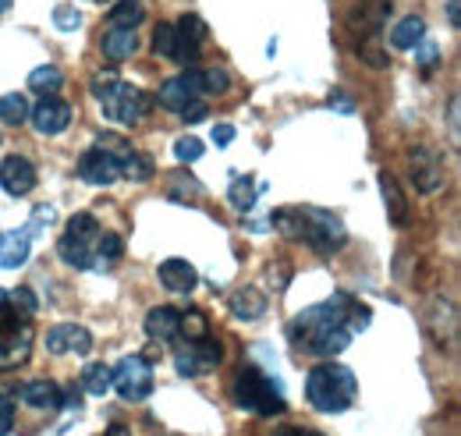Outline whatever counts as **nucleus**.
<instances>
[{"label": "nucleus", "instance_id": "1", "mask_svg": "<svg viewBox=\"0 0 461 436\" xmlns=\"http://www.w3.org/2000/svg\"><path fill=\"white\" fill-rule=\"evenodd\" d=\"M369 320H373L369 305H362L358 298L338 291V295H330L327 302L302 309L288 323V337L302 355L334 359V355L345 351L362 330L369 327Z\"/></svg>", "mask_w": 461, "mask_h": 436}, {"label": "nucleus", "instance_id": "2", "mask_svg": "<svg viewBox=\"0 0 461 436\" xmlns=\"http://www.w3.org/2000/svg\"><path fill=\"white\" fill-rule=\"evenodd\" d=\"M274 227L281 234H288L294 241H305L312 252L320 256H334L338 249H345L348 231L338 213L320 210V206H294V210H281L274 213Z\"/></svg>", "mask_w": 461, "mask_h": 436}, {"label": "nucleus", "instance_id": "3", "mask_svg": "<svg viewBox=\"0 0 461 436\" xmlns=\"http://www.w3.org/2000/svg\"><path fill=\"white\" fill-rule=\"evenodd\" d=\"M305 397H309V404L316 412L341 415V412H348L355 404V397H358V380H355V373L348 366L327 359V362H320V366L309 369V377H305Z\"/></svg>", "mask_w": 461, "mask_h": 436}, {"label": "nucleus", "instance_id": "4", "mask_svg": "<svg viewBox=\"0 0 461 436\" xmlns=\"http://www.w3.org/2000/svg\"><path fill=\"white\" fill-rule=\"evenodd\" d=\"M93 96L104 110V117L114 124H139L149 114V96L142 89H135L131 82H121L117 71L93 78Z\"/></svg>", "mask_w": 461, "mask_h": 436}, {"label": "nucleus", "instance_id": "5", "mask_svg": "<svg viewBox=\"0 0 461 436\" xmlns=\"http://www.w3.org/2000/svg\"><path fill=\"white\" fill-rule=\"evenodd\" d=\"M230 401L241 412H252L259 419H274V415H281L288 408L281 383L274 380V377H267V373H259V369H252V366H245L234 377V383H230Z\"/></svg>", "mask_w": 461, "mask_h": 436}, {"label": "nucleus", "instance_id": "6", "mask_svg": "<svg viewBox=\"0 0 461 436\" xmlns=\"http://www.w3.org/2000/svg\"><path fill=\"white\" fill-rule=\"evenodd\" d=\"M100 220L93 213H75L68 220L58 241V256L71 270H96V245H100Z\"/></svg>", "mask_w": 461, "mask_h": 436}, {"label": "nucleus", "instance_id": "7", "mask_svg": "<svg viewBox=\"0 0 461 436\" xmlns=\"http://www.w3.org/2000/svg\"><path fill=\"white\" fill-rule=\"evenodd\" d=\"M36 341V327L29 316H22L11 302L0 305V369H18L22 362H29Z\"/></svg>", "mask_w": 461, "mask_h": 436}, {"label": "nucleus", "instance_id": "8", "mask_svg": "<svg viewBox=\"0 0 461 436\" xmlns=\"http://www.w3.org/2000/svg\"><path fill=\"white\" fill-rule=\"evenodd\" d=\"M111 390H117L121 401H131V404L146 401L153 394V366H149V359H142V355L121 359L111 369Z\"/></svg>", "mask_w": 461, "mask_h": 436}, {"label": "nucleus", "instance_id": "9", "mask_svg": "<svg viewBox=\"0 0 461 436\" xmlns=\"http://www.w3.org/2000/svg\"><path fill=\"white\" fill-rule=\"evenodd\" d=\"M224 362V344L217 337H203V341H188L181 351H174V369L181 377H206Z\"/></svg>", "mask_w": 461, "mask_h": 436}, {"label": "nucleus", "instance_id": "10", "mask_svg": "<svg viewBox=\"0 0 461 436\" xmlns=\"http://www.w3.org/2000/svg\"><path fill=\"white\" fill-rule=\"evenodd\" d=\"M96 146H104V150H111L117 157V177L121 181H131V185H142V181H149L153 177V160L146 157V153H139V150H131L124 139H117V135H104Z\"/></svg>", "mask_w": 461, "mask_h": 436}, {"label": "nucleus", "instance_id": "11", "mask_svg": "<svg viewBox=\"0 0 461 436\" xmlns=\"http://www.w3.org/2000/svg\"><path fill=\"white\" fill-rule=\"evenodd\" d=\"M78 177L86 181V185H114L121 181L117 177V157L111 150H104V146H93V150H86L82 157H78Z\"/></svg>", "mask_w": 461, "mask_h": 436}, {"label": "nucleus", "instance_id": "12", "mask_svg": "<svg viewBox=\"0 0 461 436\" xmlns=\"http://www.w3.org/2000/svg\"><path fill=\"white\" fill-rule=\"evenodd\" d=\"M36 181H40V174H36V167L29 164L25 157H7V160L0 164V188H4L7 195H14V199L29 195V192L36 188Z\"/></svg>", "mask_w": 461, "mask_h": 436}, {"label": "nucleus", "instance_id": "13", "mask_svg": "<svg viewBox=\"0 0 461 436\" xmlns=\"http://www.w3.org/2000/svg\"><path fill=\"white\" fill-rule=\"evenodd\" d=\"M47 348L54 355H89L93 351V333L82 323H58L47 333Z\"/></svg>", "mask_w": 461, "mask_h": 436}, {"label": "nucleus", "instance_id": "14", "mask_svg": "<svg viewBox=\"0 0 461 436\" xmlns=\"http://www.w3.org/2000/svg\"><path fill=\"white\" fill-rule=\"evenodd\" d=\"M29 117L40 135H60L71 124V107L60 96H43L36 107H29Z\"/></svg>", "mask_w": 461, "mask_h": 436}, {"label": "nucleus", "instance_id": "15", "mask_svg": "<svg viewBox=\"0 0 461 436\" xmlns=\"http://www.w3.org/2000/svg\"><path fill=\"white\" fill-rule=\"evenodd\" d=\"M411 177L422 195H433L444 188V164L433 150H411Z\"/></svg>", "mask_w": 461, "mask_h": 436}, {"label": "nucleus", "instance_id": "16", "mask_svg": "<svg viewBox=\"0 0 461 436\" xmlns=\"http://www.w3.org/2000/svg\"><path fill=\"white\" fill-rule=\"evenodd\" d=\"M199 100H203V96H199V89H195L192 71L167 78V82L160 86V93H157V104H160L164 110H174V114H181V110L192 107V104H199Z\"/></svg>", "mask_w": 461, "mask_h": 436}, {"label": "nucleus", "instance_id": "17", "mask_svg": "<svg viewBox=\"0 0 461 436\" xmlns=\"http://www.w3.org/2000/svg\"><path fill=\"white\" fill-rule=\"evenodd\" d=\"M177 64H195L199 54H203V40H206V25L199 14H185L177 25Z\"/></svg>", "mask_w": 461, "mask_h": 436}, {"label": "nucleus", "instance_id": "18", "mask_svg": "<svg viewBox=\"0 0 461 436\" xmlns=\"http://www.w3.org/2000/svg\"><path fill=\"white\" fill-rule=\"evenodd\" d=\"M18 401H25L29 408L60 412V408H64V390H60L54 380H29L18 386Z\"/></svg>", "mask_w": 461, "mask_h": 436}, {"label": "nucleus", "instance_id": "19", "mask_svg": "<svg viewBox=\"0 0 461 436\" xmlns=\"http://www.w3.org/2000/svg\"><path fill=\"white\" fill-rule=\"evenodd\" d=\"M32 252V231H4L0 234V270H18Z\"/></svg>", "mask_w": 461, "mask_h": 436}, {"label": "nucleus", "instance_id": "20", "mask_svg": "<svg viewBox=\"0 0 461 436\" xmlns=\"http://www.w3.org/2000/svg\"><path fill=\"white\" fill-rule=\"evenodd\" d=\"M146 337L149 341H160V344H171L181 337V313L171 305H160L146 316Z\"/></svg>", "mask_w": 461, "mask_h": 436}, {"label": "nucleus", "instance_id": "21", "mask_svg": "<svg viewBox=\"0 0 461 436\" xmlns=\"http://www.w3.org/2000/svg\"><path fill=\"white\" fill-rule=\"evenodd\" d=\"M160 284L174 295H188L199 284V273L188 259H164L160 263Z\"/></svg>", "mask_w": 461, "mask_h": 436}, {"label": "nucleus", "instance_id": "22", "mask_svg": "<svg viewBox=\"0 0 461 436\" xmlns=\"http://www.w3.org/2000/svg\"><path fill=\"white\" fill-rule=\"evenodd\" d=\"M380 192H384V203H387V217L394 227H404L408 223V199H404L402 185H398V177L394 174H380Z\"/></svg>", "mask_w": 461, "mask_h": 436}, {"label": "nucleus", "instance_id": "23", "mask_svg": "<svg viewBox=\"0 0 461 436\" xmlns=\"http://www.w3.org/2000/svg\"><path fill=\"white\" fill-rule=\"evenodd\" d=\"M230 313L238 320H259L267 313V295L259 287H238L230 295Z\"/></svg>", "mask_w": 461, "mask_h": 436}, {"label": "nucleus", "instance_id": "24", "mask_svg": "<svg viewBox=\"0 0 461 436\" xmlns=\"http://www.w3.org/2000/svg\"><path fill=\"white\" fill-rule=\"evenodd\" d=\"M100 50H104L107 60H128V57L139 50V36L131 29H111V32H104Z\"/></svg>", "mask_w": 461, "mask_h": 436}, {"label": "nucleus", "instance_id": "25", "mask_svg": "<svg viewBox=\"0 0 461 436\" xmlns=\"http://www.w3.org/2000/svg\"><path fill=\"white\" fill-rule=\"evenodd\" d=\"M422 40H426V22L419 14H408L391 29V47L394 50H415Z\"/></svg>", "mask_w": 461, "mask_h": 436}, {"label": "nucleus", "instance_id": "26", "mask_svg": "<svg viewBox=\"0 0 461 436\" xmlns=\"http://www.w3.org/2000/svg\"><path fill=\"white\" fill-rule=\"evenodd\" d=\"M192 78H195L199 96H221L230 89V75L224 68H192Z\"/></svg>", "mask_w": 461, "mask_h": 436}, {"label": "nucleus", "instance_id": "27", "mask_svg": "<svg viewBox=\"0 0 461 436\" xmlns=\"http://www.w3.org/2000/svg\"><path fill=\"white\" fill-rule=\"evenodd\" d=\"M78 386H82V394H89V397H104V394H111V366H104V362H89V366L82 369V377H78Z\"/></svg>", "mask_w": 461, "mask_h": 436}, {"label": "nucleus", "instance_id": "28", "mask_svg": "<svg viewBox=\"0 0 461 436\" xmlns=\"http://www.w3.org/2000/svg\"><path fill=\"white\" fill-rule=\"evenodd\" d=\"M142 18H146V7H142V0H117L114 11H111V29H139L142 25Z\"/></svg>", "mask_w": 461, "mask_h": 436}, {"label": "nucleus", "instance_id": "29", "mask_svg": "<svg viewBox=\"0 0 461 436\" xmlns=\"http://www.w3.org/2000/svg\"><path fill=\"white\" fill-rule=\"evenodd\" d=\"M228 203L238 213H249L256 206V181L252 177H234L228 188Z\"/></svg>", "mask_w": 461, "mask_h": 436}, {"label": "nucleus", "instance_id": "30", "mask_svg": "<svg viewBox=\"0 0 461 436\" xmlns=\"http://www.w3.org/2000/svg\"><path fill=\"white\" fill-rule=\"evenodd\" d=\"M25 117H29V100H25L22 93H7V96H0V124L18 128Z\"/></svg>", "mask_w": 461, "mask_h": 436}, {"label": "nucleus", "instance_id": "31", "mask_svg": "<svg viewBox=\"0 0 461 436\" xmlns=\"http://www.w3.org/2000/svg\"><path fill=\"white\" fill-rule=\"evenodd\" d=\"M60 86H64V75H60L54 64H43V68H36V71L29 75V89H36V93H43V96H54Z\"/></svg>", "mask_w": 461, "mask_h": 436}, {"label": "nucleus", "instance_id": "32", "mask_svg": "<svg viewBox=\"0 0 461 436\" xmlns=\"http://www.w3.org/2000/svg\"><path fill=\"white\" fill-rule=\"evenodd\" d=\"M124 252V241L121 234H100V245H96V270H111Z\"/></svg>", "mask_w": 461, "mask_h": 436}, {"label": "nucleus", "instance_id": "33", "mask_svg": "<svg viewBox=\"0 0 461 436\" xmlns=\"http://www.w3.org/2000/svg\"><path fill=\"white\" fill-rule=\"evenodd\" d=\"M181 333H185L188 341H203V337H210V320H206V313H199V309L181 313Z\"/></svg>", "mask_w": 461, "mask_h": 436}, {"label": "nucleus", "instance_id": "34", "mask_svg": "<svg viewBox=\"0 0 461 436\" xmlns=\"http://www.w3.org/2000/svg\"><path fill=\"white\" fill-rule=\"evenodd\" d=\"M153 50L160 57H167V60H177V32H174L171 22L157 25V32H153Z\"/></svg>", "mask_w": 461, "mask_h": 436}, {"label": "nucleus", "instance_id": "35", "mask_svg": "<svg viewBox=\"0 0 461 436\" xmlns=\"http://www.w3.org/2000/svg\"><path fill=\"white\" fill-rule=\"evenodd\" d=\"M174 157H177V164H195V160L203 157V139L181 135V139L174 142Z\"/></svg>", "mask_w": 461, "mask_h": 436}, {"label": "nucleus", "instance_id": "36", "mask_svg": "<svg viewBox=\"0 0 461 436\" xmlns=\"http://www.w3.org/2000/svg\"><path fill=\"white\" fill-rule=\"evenodd\" d=\"M7 302H11V305L22 313V316H29V320L36 316V295H32L29 287H18V291H11V295H7Z\"/></svg>", "mask_w": 461, "mask_h": 436}, {"label": "nucleus", "instance_id": "37", "mask_svg": "<svg viewBox=\"0 0 461 436\" xmlns=\"http://www.w3.org/2000/svg\"><path fill=\"white\" fill-rule=\"evenodd\" d=\"M415 60H419V68H422V71H433V68H437V60H440V47H437L433 40H422V43L415 47Z\"/></svg>", "mask_w": 461, "mask_h": 436}, {"label": "nucleus", "instance_id": "38", "mask_svg": "<svg viewBox=\"0 0 461 436\" xmlns=\"http://www.w3.org/2000/svg\"><path fill=\"white\" fill-rule=\"evenodd\" d=\"M54 25L64 29V32H75V29L82 25V14L71 11V7H58V11H54Z\"/></svg>", "mask_w": 461, "mask_h": 436}, {"label": "nucleus", "instance_id": "39", "mask_svg": "<svg viewBox=\"0 0 461 436\" xmlns=\"http://www.w3.org/2000/svg\"><path fill=\"white\" fill-rule=\"evenodd\" d=\"M11 430H14V401L0 394V436H11Z\"/></svg>", "mask_w": 461, "mask_h": 436}, {"label": "nucleus", "instance_id": "40", "mask_svg": "<svg viewBox=\"0 0 461 436\" xmlns=\"http://www.w3.org/2000/svg\"><path fill=\"white\" fill-rule=\"evenodd\" d=\"M54 220H58V213H54V206H36V213H32V223H29V231L36 234V231L50 227Z\"/></svg>", "mask_w": 461, "mask_h": 436}, {"label": "nucleus", "instance_id": "41", "mask_svg": "<svg viewBox=\"0 0 461 436\" xmlns=\"http://www.w3.org/2000/svg\"><path fill=\"white\" fill-rule=\"evenodd\" d=\"M327 104H330V107H334V110H341V114H351V110H355V100H351V96H348L345 89H334V93H330V100H327Z\"/></svg>", "mask_w": 461, "mask_h": 436}, {"label": "nucleus", "instance_id": "42", "mask_svg": "<svg viewBox=\"0 0 461 436\" xmlns=\"http://www.w3.org/2000/svg\"><path fill=\"white\" fill-rule=\"evenodd\" d=\"M210 110H206V104L199 100V104H192V107H185L181 110V117H185V124H195V121H203Z\"/></svg>", "mask_w": 461, "mask_h": 436}, {"label": "nucleus", "instance_id": "43", "mask_svg": "<svg viewBox=\"0 0 461 436\" xmlns=\"http://www.w3.org/2000/svg\"><path fill=\"white\" fill-rule=\"evenodd\" d=\"M217 146H230L234 142V128L230 124H213V135H210Z\"/></svg>", "mask_w": 461, "mask_h": 436}, {"label": "nucleus", "instance_id": "44", "mask_svg": "<svg viewBox=\"0 0 461 436\" xmlns=\"http://www.w3.org/2000/svg\"><path fill=\"white\" fill-rule=\"evenodd\" d=\"M458 7H461V0H447V18H451V25H455V29H458V25H461Z\"/></svg>", "mask_w": 461, "mask_h": 436}, {"label": "nucleus", "instance_id": "45", "mask_svg": "<svg viewBox=\"0 0 461 436\" xmlns=\"http://www.w3.org/2000/svg\"><path fill=\"white\" fill-rule=\"evenodd\" d=\"M451 135H455V139L461 135V124H458V100H451Z\"/></svg>", "mask_w": 461, "mask_h": 436}, {"label": "nucleus", "instance_id": "46", "mask_svg": "<svg viewBox=\"0 0 461 436\" xmlns=\"http://www.w3.org/2000/svg\"><path fill=\"white\" fill-rule=\"evenodd\" d=\"M277 436H323V433H316V430H281Z\"/></svg>", "mask_w": 461, "mask_h": 436}, {"label": "nucleus", "instance_id": "47", "mask_svg": "<svg viewBox=\"0 0 461 436\" xmlns=\"http://www.w3.org/2000/svg\"><path fill=\"white\" fill-rule=\"evenodd\" d=\"M107 436H131V430H128V426H121V422H114V426L107 430Z\"/></svg>", "mask_w": 461, "mask_h": 436}, {"label": "nucleus", "instance_id": "48", "mask_svg": "<svg viewBox=\"0 0 461 436\" xmlns=\"http://www.w3.org/2000/svg\"><path fill=\"white\" fill-rule=\"evenodd\" d=\"M4 11H11V0H0V14H4Z\"/></svg>", "mask_w": 461, "mask_h": 436}, {"label": "nucleus", "instance_id": "49", "mask_svg": "<svg viewBox=\"0 0 461 436\" xmlns=\"http://www.w3.org/2000/svg\"><path fill=\"white\" fill-rule=\"evenodd\" d=\"M4 302H7V291H4V287H0V305H4Z\"/></svg>", "mask_w": 461, "mask_h": 436}, {"label": "nucleus", "instance_id": "50", "mask_svg": "<svg viewBox=\"0 0 461 436\" xmlns=\"http://www.w3.org/2000/svg\"><path fill=\"white\" fill-rule=\"evenodd\" d=\"M96 4H107V0H96Z\"/></svg>", "mask_w": 461, "mask_h": 436}]
</instances>
